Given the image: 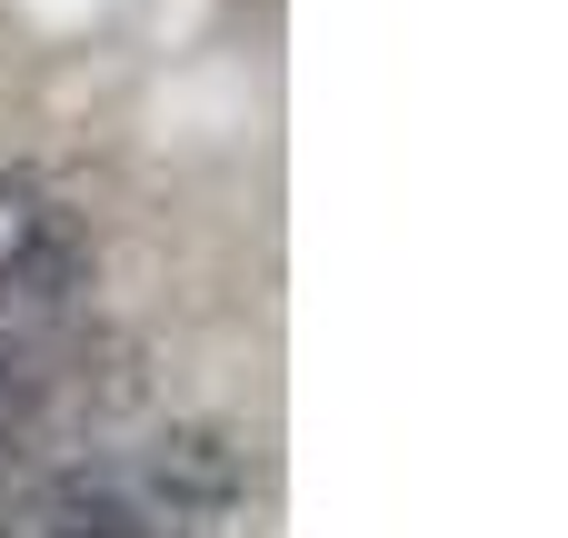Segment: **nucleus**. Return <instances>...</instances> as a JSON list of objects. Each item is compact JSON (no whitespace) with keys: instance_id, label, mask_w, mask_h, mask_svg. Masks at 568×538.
Returning a JSON list of instances; mask_svg holds the SVG:
<instances>
[{"instance_id":"1","label":"nucleus","mask_w":568,"mask_h":538,"mask_svg":"<svg viewBox=\"0 0 568 538\" xmlns=\"http://www.w3.org/2000/svg\"><path fill=\"white\" fill-rule=\"evenodd\" d=\"M170 519H180L170 459H150V469H70L30 509V538H170Z\"/></svg>"}]
</instances>
